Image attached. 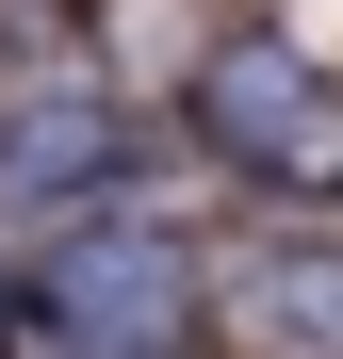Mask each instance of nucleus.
Returning <instances> with one entry per match:
<instances>
[{
  "instance_id": "nucleus-2",
  "label": "nucleus",
  "mask_w": 343,
  "mask_h": 359,
  "mask_svg": "<svg viewBox=\"0 0 343 359\" xmlns=\"http://www.w3.org/2000/svg\"><path fill=\"white\" fill-rule=\"evenodd\" d=\"M66 311H82V327H131V343H163V311H180V294H163V262L131 245V262H66Z\"/></svg>"
},
{
  "instance_id": "nucleus-1",
  "label": "nucleus",
  "mask_w": 343,
  "mask_h": 359,
  "mask_svg": "<svg viewBox=\"0 0 343 359\" xmlns=\"http://www.w3.org/2000/svg\"><path fill=\"white\" fill-rule=\"evenodd\" d=\"M213 114H229V131H262V163H278V180H327V163H343V114L311 98V66H295V49L213 66Z\"/></svg>"
}]
</instances>
